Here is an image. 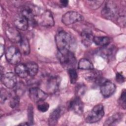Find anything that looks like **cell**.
<instances>
[{"instance_id":"cell-1","label":"cell","mask_w":126,"mask_h":126,"mask_svg":"<svg viewBox=\"0 0 126 126\" xmlns=\"http://www.w3.org/2000/svg\"><path fill=\"white\" fill-rule=\"evenodd\" d=\"M58 56L62 66L67 69L75 68L77 60L71 50H63L58 51Z\"/></svg>"},{"instance_id":"cell-2","label":"cell","mask_w":126,"mask_h":126,"mask_svg":"<svg viewBox=\"0 0 126 126\" xmlns=\"http://www.w3.org/2000/svg\"><path fill=\"white\" fill-rule=\"evenodd\" d=\"M55 41L58 51L63 50H70L73 44V40L67 32L60 31L56 36Z\"/></svg>"},{"instance_id":"cell-3","label":"cell","mask_w":126,"mask_h":126,"mask_svg":"<svg viewBox=\"0 0 126 126\" xmlns=\"http://www.w3.org/2000/svg\"><path fill=\"white\" fill-rule=\"evenodd\" d=\"M35 22L45 27H51L55 23L52 14L48 10H44L41 13H35Z\"/></svg>"},{"instance_id":"cell-4","label":"cell","mask_w":126,"mask_h":126,"mask_svg":"<svg viewBox=\"0 0 126 126\" xmlns=\"http://www.w3.org/2000/svg\"><path fill=\"white\" fill-rule=\"evenodd\" d=\"M104 115V108L102 104H99L95 106L88 114L85 120L88 123H94L101 119Z\"/></svg>"},{"instance_id":"cell-5","label":"cell","mask_w":126,"mask_h":126,"mask_svg":"<svg viewBox=\"0 0 126 126\" xmlns=\"http://www.w3.org/2000/svg\"><path fill=\"white\" fill-rule=\"evenodd\" d=\"M117 6L113 1H107L101 10L102 15L107 19H113L117 16Z\"/></svg>"},{"instance_id":"cell-6","label":"cell","mask_w":126,"mask_h":126,"mask_svg":"<svg viewBox=\"0 0 126 126\" xmlns=\"http://www.w3.org/2000/svg\"><path fill=\"white\" fill-rule=\"evenodd\" d=\"M5 57L7 61L11 64H17L21 61V52L17 47L10 46L6 51Z\"/></svg>"},{"instance_id":"cell-7","label":"cell","mask_w":126,"mask_h":126,"mask_svg":"<svg viewBox=\"0 0 126 126\" xmlns=\"http://www.w3.org/2000/svg\"><path fill=\"white\" fill-rule=\"evenodd\" d=\"M83 19V16L80 13L75 11H68L63 15L62 21L65 25H70Z\"/></svg>"},{"instance_id":"cell-8","label":"cell","mask_w":126,"mask_h":126,"mask_svg":"<svg viewBox=\"0 0 126 126\" xmlns=\"http://www.w3.org/2000/svg\"><path fill=\"white\" fill-rule=\"evenodd\" d=\"M29 96L31 99L35 103L44 101L48 96L47 94L39 88L32 87L29 90Z\"/></svg>"},{"instance_id":"cell-9","label":"cell","mask_w":126,"mask_h":126,"mask_svg":"<svg viewBox=\"0 0 126 126\" xmlns=\"http://www.w3.org/2000/svg\"><path fill=\"white\" fill-rule=\"evenodd\" d=\"M69 109L77 115H81L83 112L84 104L79 96L72 98L68 104Z\"/></svg>"},{"instance_id":"cell-10","label":"cell","mask_w":126,"mask_h":126,"mask_svg":"<svg viewBox=\"0 0 126 126\" xmlns=\"http://www.w3.org/2000/svg\"><path fill=\"white\" fill-rule=\"evenodd\" d=\"M1 81L2 84L7 88L12 89L17 85V78L12 72H7L1 75Z\"/></svg>"},{"instance_id":"cell-11","label":"cell","mask_w":126,"mask_h":126,"mask_svg":"<svg viewBox=\"0 0 126 126\" xmlns=\"http://www.w3.org/2000/svg\"><path fill=\"white\" fill-rule=\"evenodd\" d=\"M100 90L102 95L104 97H108L115 92L116 86L110 81H105L101 84Z\"/></svg>"},{"instance_id":"cell-12","label":"cell","mask_w":126,"mask_h":126,"mask_svg":"<svg viewBox=\"0 0 126 126\" xmlns=\"http://www.w3.org/2000/svg\"><path fill=\"white\" fill-rule=\"evenodd\" d=\"M61 79L59 76H53L49 78L47 82L46 89L50 94L56 93L59 89Z\"/></svg>"},{"instance_id":"cell-13","label":"cell","mask_w":126,"mask_h":126,"mask_svg":"<svg viewBox=\"0 0 126 126\" xmlns=\"http://www.w3.org/2000/svg\"><path fill=\"white\" fill-rule=\"evenodd\" d=\"M81 36L82 43L85 47H88L92 45L94 36L91 30L89 29L83 30L81 32Z\"/></svg>"},{"instance_id":"cell-14","label":"cell","mask_w":126,"mask_h":126,"mask_svg":"<svg viewBox=\"0 0 126 126\" xmlns=\"http://www.w3.org/2000/svg\"><path fill=\"white\" fill-rule=\"evenodd\" d=\"M6 34L9 40L14 43H19L22 37L16 29L11 27L7 29Z\"/></svg>"},{"instance_id":"cell-15","label":"cell","mask_w":126,"mask_h":126,"mask_svg":"<svg viewBox=\"0 0 126 126\" xmlns=\"http://www.w3.org/2000/svg\"><path fill=\"white\" fill-rule=\"evenodd\" d=\"M62 114V108L58 106L55 109H54L50 114L48 123L49 126H54L58 123L60 118Z\"/></svg>"},{"instance_id":"cell-16","label":"cell","mask_w":126,"mask_h":126,"mask_svg":"<svg viewBox=\"0 0 126 126\" xmlns=\"http://www.w3.org/2000/svg\"><path fill=\"white\" fill-rule=\"evenodd\" d=\"M14 25L19 30L25 31L28 28L29 22L25 17L21 15L16 18L14 21Z\"/></svg>"},{"instance_id":"cell-17","label":"cell","mask_w":126,"mask_h":126,"mask_svg":"<svg viewBox=\"0 0 126 126\" xmlns=\"http://www.w3.org/2000/svg\"><path fill=\"white\" fill-rule=\"evenodd\" d=\"M123 115L122 113H116L108 118L104 124V126H114L117 125L123 119Z\"/></svg>"},{"instance_id":"cell-18","label":"cell","mask_w":126,"mask_h":126,"mask_svg":"<svg viewBox=\"0 0 126 126\" xmlns=\"http://www.w3.org/2000/svg\"><path fill=\"white\" fill-rule=\"evenodd\" d=\"M22 15L25 17L28 20L29 22L35 23V11H34L32 8L30 7L24 8L22 11Z\"/></svg>"},{"instance_id":"cell-19","label":"cell","mask_w":126,"mask_h":126,"mask_svg":"<svg viewBox=\"0 0 126 126\" xmlns=\"http://www.w3.org/2000/svg\"><path fill=\"white\" fill-rule=\"evenodd\" d=\"M15 73L21 78H26L29 74L26 64L18 63L15 68Z\"/></svg>"},{"instance_id":"cell-20","label":"cell","mask_w":126,"mask_h":126,"mask_svg":"<svg viewBox=\"0 0 126 126\" xmlns=\"http://www.w3.org/2000/svg\"><path fill=\"white\" fill-rule=\"evenodd\" d=\"M92 70H91V71L86 75V79L94 83L100 82L102 78L101 77V74L100 72L98 71Z\"/></svg>"},{"instance_id":"cell-21","label":"cell","mask_w":126,"mask_h":126,"mask_svg":"<svg viewBox=\"0 0 126 126\" xmlns=\"http://www.w3.org/2000/svg\"><path fill=\"white\" fill-rule=\"evenodd\" d=\"M19 43L21 52L25 55H28L30 52V46L28 40L26 37H22Z\"/></svg>"},{"instance_id":"cell-22","label":"cell","mask_w":126,"mask_h":126,"mask_svg":"<svg viewBox=\"0 0 126 126\" xmlns=\"http://www.w3.org/2000/svg\"><path fill=\"white\" fill-rule=\"evenodd\" d=\"M78 68L82 70L94 69V65L92 62L86 59H81L78 64Z\"/></svg>"},{"instance_id":"cell-23","label":"cell","mask_w":126,"mask_h":126,"mask_svg":"<svg viewBox=\"0 0 126 126\" xmlns=\"http://www.w3.org/2000/svg\"><path fill=\"white\" fill-rule=\"evenodd\" d=\"M93 42L97 45L105 46L110 42V38L107 36H94Z\"/></svg>"},{"instance_id":"cell-24","label":"cell","mask_w":126,"mask_h":126,"mask_svg":"<svg viewBox=\"0 0 126 126\" xmlns=\"http://www.w3.org/2000/svg\"><path fill=\"white\" fill-rule=\"evenodd\" d=\"M26 65L27 68L29 75L33 77L37 74L38 70V66L35 63L29 62Z\"/></svg>"},{"instance_id":"cell-25","label":"cell","mask_w":126,"mask_h":126,"mask_svg":"<svg viewBox=\"0 0 126 126\" xmlns=\"http://www.w3.org/2000/svg\"><path fill=\"white\" fill-rule=\"evenodd\" d=\"M70 83L74 84L76 83L78 79V74L75 68L68 70Z\"/></svg>"},{"instance_id":"cell-26","label":"cell","mask_w":126,"mask_h":126,"mask_svg":"<svg viewBox=\"0 0 126 126\" xmlns=\"http://www.w3.org/2000/svg\"><path fill=\"white\" fill-rule=\"evenodd\" d=\"M49 105L48 103L45 102L44 101L38 103L37 109L41 112H45L49 109Z\"/></svg>"},{"instance_id":"cell-27","label":"cell","mask_w":126,"mask_h":126,"mask_svg":"<svg viewBox=\"0 0 126 126\" xmlns=\"http://www.w3.org/2000/svg\"><path fill=\"white\" fill-rule=\"evenodd\" d=\"M19 102H20L19 96L15 94L14 96H13L10 98V102H9L10 106L12 108H16L18 106Z\"/></svg>"},{"instance_id":"cell-28","label":"cell","mask_w":126,"mask_h":126,"mask_svg":"<svg viewBox=\"0 0 126 126\" xmlns=\"http://www.w3.org/2000/svg\"><path fill=\"white\" fill-rule=\"evenodd\" d=\"M15 87V94L16 95L19 96L20 95H22L23 94L24 91H25V86L22 83H20L18 84H17V85Z\"/></svg>"},{"instance_id":"cell-29","label":"cell","mask_w":126,"mask_h":126,"mask_svg":"<svg viewBox=\"0 0 126 126\" xmlns=\"http://www.w3.org/2000/svg\"><path fill=\"white\" fill-rule=\"evenodd\" d=\"M126 90L124 89L121 94V96L119 98V103L121 106L124 109L126 108Z\"/></svg>"},{"instance_id":"cell-30","label":"cell","mask_w":126,"mask_h":126,"mask_svg":"<svg viewBox=\"0 0 126 126\" xmlns=\"http://www.w3.org/2000/svg\"><path fill=\"white\" fill-rule=\"evenodd\" d=\"M88 2L89 3L90 6L91 8H93L94 9L98 8L99 7L101 6V5L103 3V1L101 0H92V1H88Z\"/></svg>"},{"instance_id":"cell-31","label":"cell","mask_w":126,"mask_h":126,"mask_svg":"<svg viewBox=\"0 0 126 126\" xmlns=\"http://www.w3.org/2000/svg\"><path fill=\"white\" fill-rule=\"evenodd\" d=\"M9 96V94L7 91L4 88H1L0 90V102L1 103L5 102V101L8 98Z\"/></svg>"},{"instance_id":"cell-32","label":"cell","mask_w":126,"mask_h":126,"mask_svg":"<svg viewBox=\"0 0 126 126\" xmlns=\"http://www.w3.org/2000/svg\"><path fill=\"white\" fill-rule=\"evenodd\" d=\"M86 91V86L84 84L79 85L77 87V94H78V96L79 97L81 95H83L84 93Z\"/></svg>"},{"instance_id":"cell-33","label":"cell","mask_w":126,"mask_h":126,"mask_svg":"<svg viewBox=\"0 0 126 126\" xmlns=\"http://www.w3.org/2000/svg\"><path fill=\"white\" fill-rule=\"evenodd\" d=\"M113 52V49L112 48H104L103 49L102 51V55L105 56H107V57H109L110 56H111Z\"/></svg>"},{"instance_id":"cell-34","label":"cell","mask_w":126,"mask_h":126,"mask_svg":"<svg viewBox=\"0 0 126 126\" xmlns=\"http://www.w3.org/2000/svg\"><path fill=\"white\" fill-rule=\"evenodd\" d=\"M116 80L118 82L122 83L125 81V78L121 73H117L116 75Z\"/></svg>"},{"instance_id":"cell-35","label":"cell","mask_w":126,"mask_h":126,"mask_svg":"<svg viewBox=\"0 0 126 126\" xmlns=\"http://www.w3.org/2000/svg\"><path fill=\"white\" fill-rule=\"evenodd\" d=\"M60 2L61 3V4L63 7H66V6H67L68 3V0H61Z\"/></svg>"},{"instance_id":"cell-36","label":"cell","mask_w":126,"mask_h":126,"mask_svg":"<svg viewBox=\"0 0 126 126\" xmlns=\"http://www.w3.org/2000/svg\"><path fill=\"white\" fill-rule=\"evenodd\" d=\"M4 46L1 44L0 45V56H2L4 53Z\"/></svg>"},{"instance_id":"cell-37","label":"cell","mask_w":126,"mask_h":126,"mask_svg":"<svg viewBox=\"0 0 126 126\" xmlns=\"http://www.w3.org/2000/svg\"><path fill=\"white\" fill-rule=\"evenodd\" d=\"M19 125H24V126H28V125H30V123L29 122H25L24 123H21L19 124Z\"/></svg>"}]
</instances>
